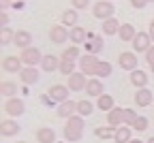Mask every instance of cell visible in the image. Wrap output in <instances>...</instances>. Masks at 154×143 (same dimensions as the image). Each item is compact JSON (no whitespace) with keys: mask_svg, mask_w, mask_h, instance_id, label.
<instances>
[{"mask_svg":"<svg viewBox=\"0 0 154 143\" xmlns=\"http://www.w3.org/2000/svg\"><path fill=\"white\" fill-rule=\"evenodd\" d=\"M84 117L77 113V115H73V117H69L66 120V126H64V130H62V135H64V139L66 141H71V143H77L82 137H84Z\"/></svg>","mask_w":154,"mask_h":143,"instance_id":"6da1fadb","label":"cell"},{"mask_svg":"<svg viewBox=\"0 0 154 143\" xmlns=\"http://www.w3.org/2000/svg\"><path fill=\"white\" fill-rule=\"evenodd\" d=\"M99 62H101V60L96 58V56L86 53V56L79 58V68H82L84 75H88V77H96V68H99Z\"/></svg>","mask_w":154,"mask_h":143,"instance_id":"7a4b0ae2","label":"cell"},{"mask_svg":"<svg viewBox=\"0 0 154 143\" xmlns=\"http://www.w3.org/2000/svg\"><path fill=\"white\" fill-rule=\"evenodd\" d=\"M113 11H116L113 2H107V0H99V2H94V7H92V15L96 19H103V22L113 17Z\"/></svg>","mask_w":154,"mask_h":143,"instance_id":"3957f363","label":"cell"},{"mask_svg":"<svg viewBox=\"0 0 154 143\" xmlns=\"http://www.w3.org/2000/svg\"><path fill=\"white\" fill-rule=\"evenodd\" d=\"M49 41L56 43V45H62L66 41H71V30L62 24H56V26L49 28Z\"/></svg>","mask_w":154,"mask_h":143,"instance_id":"277c9868","label":"cell"},{"mask_svg":"<svg viewBox=\"0 0 154 143\" xmlns=\"http://www.w3.org/2000/svg\"><path fill=\"white\" fill-rule=\"evenodd\" d=\"M2 109L9 113V117H17V115H22V113L26 111V105H24V100H22V98L13 96V98H7V100H5Z\"/></svg>","mask_w":154,"mask_h":143,"instance_id":"5b68a950","label":"cell"},{"mask_svg":"<svg viewBox=\"0 0 154 143\" xmlns=\"http://www.w3.org/2000/svg\"><path fill=\"white\" fill-rule=\"evenodd\" d=\"M88 75H84L82 71L79 73H73L71 77H69V81H66V86H69V90L71 92H86V86H88Z\"/></svg>","mask_w":154,"mask_h":143,"instance_id":"8992f818","label":"cell"},{"mask_svg":"<svg viewBox=\"0 0 154 143\" xmlns=\"http://www.w3.org/2000/svg\"><path fill=\"white\" fill-rule=\"evenodd\" d=\"M19 58H22V62H24L26 66H36V64H41V62H43V56H41V51H38L36 47L22 49Z\"/></svg>","mask_w":154,"mask_h":143,"instance_id":"52a82bcc","label":"cell"},{"mask_svg":"<svg viewBox=\"0 0 154 143\" xmlns=\"http://www.w3.org/2000/svg\"><path fill=\"white\" fill-rule=\"evenodd\" d=\"M152 45L154 43H152V38H150L148 32H137V36L133 38V49L137 51V53H146Z\"/></svg>","mask_w":154,"mask_h":143,"instance_id":"ba28073f","label":"cell"},{"mask_svg":"<svg viewBox=\"0 0 154 143\" xmlns=\"http://www.w3.org/2000/svg\"><path fill=\"white\" fill-rule=\"evenodd\" d=\"M137 62H139V58L135 56L133 51H122L120 58H118V64H120L124 71H128V73L137 71Z\"/></svg>","mask_w":154,"mask_h":143,"instance_id":"9c48e42d","label":"cell"},{"mask_svg":"<svg viewBox=\"0 0 154 143\" xmlns=\"http://www.w3.org/2000/svg\"><path fill=\"white\" fill-rule=\"evenodd\" d=\"M22 58L19 56H2V71L5 73H19L24 66H22Z\"/></svg>","mask_w":154,"mask_h":143,"instance_id":"30bf717a","label":"cell"},{"mask_svg":"<svg viewBox=\"0 0 154 143\" xmlns=\"http://www.w3.org/2000/svg\"><path fill=\"white\" fill-rule=\"evenodd\" d=\"M54 100H56V105H60V103H64V100H69V94H71V90H69V86H62V84H56V86H51L49 88V92H47Z\"/></svg>","mask_w":154,"mask_h":143,"instance_id":"8fae6325","label":"cell"},{"mask_svg":"<svg viewBox=\"0 0 154 143\" xmlns=\"http://www.w3.org/2000/svg\"><path fill=\"white\" fill-rule=\"evenodd\" d=\"M38 77H41V73H38L36 66H24L22 71H19V79L24 81V86H32V84H36Z\"/></svg>","mask_w":154,"mask_h":143,"instance_id":"7c38bea8","label":"cell"},{"mask_svg":"<svg viewBox=\"0 0 154 143\" xmlns=\"http://www.w3.org/2000/svg\"><path fill=\"white\" fill-rule=\"evenodd\" d=\"M56 113H58V117H64V120H69V117L77 115V103L69 98V100H64V103H60V105H58Z\"/></svg>","mask_w":154,"mask_h":143,"instance_id":"4fadbf2b","label":"cell"},{"mask_svg":"<svg viewBox=\"0 0 154 143\" xmlns=\"http://www.w3.org/2000/svg\"><path fill=\"white\" fill-rule=\"evenodd\" d=\"M19 130H22V126H19L15 120L5 117L2 122H0V135H2V137H15Z\"/></svg>","mask_w":154,"mask_h":143,"instance_id":"5bb4252c","label":"cell"},{"mask_svg":"<svg viewBox=\"0 0 154 143\" xmlns=\"http://www.w3.org/2000/svg\"><path fill=\"white\" fill-rule=\"evenodd\" d=\"M84 45H86V51L92 53V56H99V53L103 51V47H105L103 38H101L99 34H90V41H86Z\"/></svg>","mask_w":154,"mask_h":143,"instance_id":"9a60e30c","label":"cell"},{"mask_svg":"<svg viewBox=\"0 0 154 143\" xmlns=\"http://www.w3.org/2000/svg\"><path fill=\"white\" fill-rule=\"evenodd\" d=\"M86 94H88V96H96V98H99L101 94H105L103 81H101L99 77H90V79H88V86H86Z\"/></svg>","mask_w":154,"mask_h":143,"instance_id":"2e32d148","label":"cell"},{"mask_svg":"<svg viewBox=\"0 0 154 143\" xmlns=\"http://www.w3.org/2000/svg\"><path fill=\"white\" fill-rule=\"evenodd\" d=\"M124 124V109L122 107H113L109 113H107V126H113L118 128Z\"/></svg>","mask_w":154,"mask_h":143,"instance_id":"e0dca14e","label":"cell"},{"mask_svg":"<svg viewBox=\"0 0 154 143\" xmlns=\"http://www.w3.org/2000/svg\"><path fill=\"white\" fill-rule=\"evenodd\" d=\"M13 45H17L19 49H28V47H32V34H30L28 30H17V32H15Z\"/></svg>","mask_w":154,"mask_h":143,"instance_id":"ac0fdd59","label":"cell"},{"mask_svg":"<svg viewBox=\"0 0 154 143\" xmlns=\"http://www.w3.org/2000/svg\"><path fill=\"white\" fill-rule=\"evenodd\" d=\"M88 38H90V32L86 28H82V26L71 28V43L73 45H82V43H86Z\"/></svg>","mask_w":154,"mask_h":143,"instance_id":"d6986e66","label":"cell"},{"mask_svg":"<svg viewBox=\"0 0 154 143\" xmlns=\"http://www.w3.org/2000/svg\"><path fill=\"white\" fill-rule=\"evenodd\" d=\"M128 81H131V86H135V88H148V75H146V71H133L131 75H128Z\"/></svg>","mask_w":154,"mask_h":143,"instance_id":"ffe728a7","label":"cell"},{"mask_svg":"<svg viewBox=\"0 0 154 143\" xmlns=\"http://www.w3.org/2000/svg\"><path fill=\"white\" fill-rule=\"evenodd\" d=\"M41 68H43L45 73H54V71H58V68H60V58H58V56H54V53L43 56Z\"/></svg>","mask_w":154,"mask_h":143,"instance_id":"44dd1931","label":"cell"},{"mask_svg":"<svg viewBox=\"0 0 154 143\" xmlns=\"http://www.w3.org/2000/svg\"><path fill=\"white\" fill-rule=\"evenodd\" d=\"M36 141L38 143H56V130L49 126H41L36 130Z\"/></svg>","mask_w":154,"mask_h":143,"instance_id":"7402d4cb","label":"cell"},{"mask_svg":"<svg viewBox=\"0 0 154 143\" xmlns=\"http://www.w3.org/2000/svg\"><path fill=\"white\" fill-rule=\"evenodd\" d=\"M150 103H152V92L148 88H139L135 92V105L137 107H148Z\"/></svg>","mask_w":154,"mask_h":143,"instance_id":"603a6c76","label":"cell"},{"mask_svg":"<svg viewBox=\"0 0 154 143\" xmlns=\"http://www.w3.org/2000/svg\"><path fill=\"white\" fill-rule=\"evenodd\" d=\"M60 24L66 26L69 30L77 26V9H66L62 15H60Z\"/></svg>","mask_w":154,"mask_h":143,"instance_id":"cb8c5ba5","label":"cell"},{"mask_svg":"<svg viewBox=\"0 0 154 143\" xmlns=\"http://www.w3.org/2000/svg\"><path fill=\"white\" fill-rule=\"evenodd\" d=\"M120 22L116 17H109V19H105L103 22V34H107V36H113V34H118L120 32Z\"/></svg>","mask_w":154,"mask_h":143,"instance_id":"d4e9b609","label":"cell"},{"mask_svg":"<svg viewBox=\"0 0 154 143\" xmlns=\"http://www.w3.org/2000/svg\"><path fill=\"white\" fill-rule=\"evenodd\" d=\"M118 36H120V41H124V43H133V38L137 36V30H135V26L133 24H122L120 26V32H118Z\"/></svg>","mask_w":154,"mask_h":143,"instance_id":"484cf974","label":"cell"},{"mask_svg":"<svg viewBox=\"0 0 154 143\" xmlns=\"http://www.w3.org/2000/svg\"><path fill=\"white\" fill-rule=\"evenodd\" d=\"M131 126H126V124H122V126H118V130H116V135H113V141L116 143H128L131 141Z\"/></svg>","mask_w":154,"mask_h":143,"instance_id":"4316f807","label":"cell"},{"mask_svg":"<svg viewBox=\"0 0 154 143\" xmlns=\"http://www.w3.org/2000/svg\"><path fill=\"white\" fill-rule=\"evenodd\" d=\"M96 107L109 113V111L116 107V103H113V96H111V94H101L99 98H96Z\"/></svg>","mask_w":154,"mask_h":143,"instance_id":"83f0119b","label":"cell"},{"mask_svg":"<svg viewBox=\"0 0 154 143\" xmlns=\"http://www.w3.org/2000/svg\"><path fill=\"white\" fill-rule=\"evenodd\" d=\"M0 94L5 98H13L17 94V84H13V81H2V84H0Z\"/></svg>","mask_w":154,"mask_h":143,"instance_id":"f1b7e54d","label":"cell"},{"mask_svg":"<svg viewBox=\"0 0 154 143\" xmlns=\"http://www.w3.org/2000/svg\"><path fill=\"white\" fill-rule=\"evenodd\" d=\"M77 58H82V56H79V45L66 47V49L62 51V56H60V60H69V62H75Z\"/></svg>","mask_w":154,"mask_h":143,"instance_id":"f546056e","label":"cell"},{"mask_svg":"<svg viewBox=\"0 0 154 143\" xmlns=\"http://www.w3.org/2000/svg\"><path fill=\"white\" fill-rule=\"evenodd\" d=\"M116 130L118 128H113V126H99V128H94V137L96 139H111L116 135Z\"/></svg>","mask_w":154,"mask_h":143,"instance_id":"4dcf8cb0","label":"cell"},{"mask_svg":"<svg viewBox=\"0 0 154 143\" xmlns=\"http://www.w3.org/2000/svg\"><path fill=\"white\" fill-rule=\"evenodd\" d=\"M111 73H113L111 62H105V60H101V62H99V68H96V77L103 79V77H109Z\"/></svg>","mask_w":154,"mask_h":143,"instance_id":"1f68e13d","label":"cell"},{"mask_svg":"<svg viewBox=\"0 0 154 143\" xmlns=\"http://www.w3.org/2000/svg\"><path fill=\"white\" fill-rule=\"evenodd\" d=\"M92 111H94V105L90 103V100H77V113H79L82 117L90 115Z\"/></svg>","mask_w":154,"mask_h":143,"instance_id":"d6a6232c","label":"cell"},{"mask_svg":"<svg viewBox=\"0 0 154 143\" xmlns=\"http://www.w3.org/2000/svg\"><path fill=\"white\" fill-rule=\"evenodd\" d=\"M15 41V32L11 28H2L0 30V45H9Z\"/></svg>","mask_w":154,"mask_h":143,"instance_id":"836d02e7","label":"cell"},{"mask_svg":"<svg viewBox=\"0 0 154 143\" xmlns=\"http://www.w3.org/2000/svg\"><path fill=\"white\" fill-rule=\"evenodd\" d=\"M58 71H60L62 75H66V77H71L73 73H77L75 71V62H69V60H60V68H58Z\"/></svg>","mask_w":154,"mask_h":143,"instance_id":"e575fe53","label":"cell"},{"mask_svg":"<svg viewBox=\"0 0 154 143\" xmlns=\"http://www.w3.org/2000/svg\"><path fill=\"white\" fill-rule=\"evenodd\" d=\"M133 130H137V132H143L146 128H148V117H143V115H139L137 120L133 122V126H131Z\"/></svg>","mask_w":154,"mask_h":143,"instance_id":"d590c367","label":"cell"},{"mask_svg":"<svg viewBox=\"0 0 154 143\" xmlns=\"http://www.w3.org/2000/svg\"><path fill=\"white\" fill-rule=\"evenodd\" d=\"M137 117H139V115L135 113L133 109H124V124H126V126H133V122L137 120Z\"/></svg>","mask_w":154,"mask_h":143,"instance_id":"8d00e7d4","label":"cell"},{"mask_svg":"<svg viewBox=\"0 0 154 143\" xmlns=\"http://www.w3.org/2000/svg\"><path fill=\"white\" fill-rule=\"evenodd\" d=\"M71 5H73V9L82 11V9H88L90 7V0H71Z\"/></svg>","mask_w":154,"mask_h":143,"instance_id":"74e56055","label":"cell"},{"mask_svg":"<svg viewBox=\"0 0 154 143\" xmlns=\"http://www.w3.org/2000/svg\"><path fill=\"white\" fill-rule=\"evenodd\" d=\"M41 103L47 105V107H58V105H56V100H54L49 94H41Z\"/></svg>","mask_w":154,"mask_h":143,"instance_id":"f35d334b","label":"cell"},{"mask_svg":"<svg viewBox=\"0 0 154 143\" xmlns=\"http://www.w3.org/2000/svg\"><path fill=\"white\" fill-rule=\"evenodd\" d=\"M146 62H148L150 66L154 64V45H152V47H150V49L146 51Z\"/></svg>","mask_w":154,"mask_h":143,"instance_id":"ab89813d","label":"cell"},{"mask_svg":"<svg viewBox=\"0 0 154 143\" xmlns=\"http://www.w3.org/2000/svg\"><path fill=\"white\" fill-rule=\"evenodd\" d=\"M0 26H2V28H9V15H7V11L0 13Z\"/></svg>","mask_w":154,"mask_h":143,"instance_id":"60d3db41","label":"cell"},{"mask_svg":"<svg viewBox=\"0 0 154 143\" xmlns=\"http://www.w3.org/2000/svg\"><path fill=\"white\" fill-rule=\"evenodd\" d=\"M148 2L146 0H131V7H135V9H143Z\"/></svg>","mask_w":154,"mask_h":143,"instance_id":"b9f144b4","label":"cell"},{"mask_svg":"<svg viewBox=\"0 0 154 143\" xmlns=\"http://www.w3.org/2000/svg\"><path fill=\"white\" fill-rule=\"evenodd\" d=\"M148 34H150V38H152V43H154V19L150 22V30H148Z\"/></svg>","mask_w":154,"mask_h":143,"instance_id":"7bdbcfd3","label":"cell"},{"mask_svg":"<svg viewBox=\"0 0 154 143\" xmlns=\"http://www.w3.org/2000/svg\"><path fill=\"white\" fill-rule=\"evenodd\" d=\"M13 9H17V11H22V9H24V2H22V0H19V2H13Z\"/></svg>","mask_w":154,"mask_h":143,"instance_id":"ee69618b","label":"cell"},{"mask_svg":"<svg viewBox=\"0 0 154 143\" xmlns=\"http://www.w3.org/2000/svg\"><path fill=\"white\" fill-rule=\"evenodd\" d=\"M0 5H2V11H5V9L11 5V0H0ZM11 7H13V5H11Z\"/></svg>","mask_w":154,"mask_h":143,"instance_id":"f6af8a7d","label":"cell"},{"mask_svg":"<svg viewBox=\"0 0 154 143\" xmlns=\"http://www.w3.org/2000/svg\"><path fill=\"white\" fill-rule=\"evenodd\" d=\"M128 143H143V141H139V139H131Z\"/></svg>","mask_w":154,"mask_h":143,"instance_id":"bcb514c9","label":"cell"},{"mask_svg":"<svg viewBox=\"0 0 154 143\" xmlns=\"http://www.w3.org/2000/svg\"><path fill=\"white\" fill-rule=\"evenodd\" d=\"M148 143H154V137H150V139H148Z\"/></svg>","mask_w":154,"mask_h":143,"instance_id":"7dc6e473","label":"cell"},{"mask_svg":"<svg viewBox=\"0 0 154 143\" xmlns=\"http://www.w3.org/2000/svg\"><path fill=\"white\" fill-rule=\"evenodd\" d=\"M150 71H152V75H154V64H152V66H150Z\"/></svg>","mask_w":154,"mask_h":143,"instance_id":"c3c4849f","label":"cell"},{"mask_svg":"<svg viewBox=\"0 0 154 143\" xmlns=\"http://www.w3.org/2000/svg\"><path fill=\"white\" fill-rule=\"evenodd\" d=\"M146 2H148V5H150V2H154V0H146Z\"/></svg>","mask_w":154,"mask_h":143,"instance_id":"681fc988","label":"cell"},{"mask_svg":"<svg viewBox=\"0 0 154 143\" xmlns=\"http://www.w3.org/2000/svg\"><path fill=\"white\" fill-rule=\"evenodd\" d=\"M13 2H19V0H13ZM22 2H24V0H22Z\"/></svg>","mask_w":154,"mask_h":143,"instance_id":"f907efd6","label":"cell"},{"mask_svg":"<svg viewBox=\"0 0 154 143\" xmlns=\"http://www.w3.org/2000/svg\"><path fill=\"white\" fill-rule=\"evenodd\" d=\"M17 143H26V141H17Z\"/></svg>","mask_w":154,"mask_h":143,"instance_id":"816d5d0a","label":"cell"},{"mask_svg":"<svg viewBox=\"0 0 154 143\" xmlns=\"http://www.w3.org/2000/svg\"><path fill=\"white\" fill-rule=\"evenodd\" d=\"M107 2H113V0H107Z\"/></svg>","mask_w":154,"mask_h":143,"instance_id":"f5cc1de1","label":"cell"}]
</instances>
